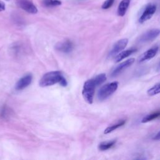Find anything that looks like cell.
I'll list each match as a JSON object with an SVG mask.
<instances>
[{
  "label": "cell",
  "mask_w": 160,
  "mask_h": 160,
  "mask_svg": "<svg viewBox=\"0 0 160 160\" xmlns=\"http://www.w3.org/2000/svg\"><path fill=\"white\" fill-rule=\"evenodd\" d=\"M106 80L105 73L99 74L92 79L86 81L83 86L82 95L84 99L88 104H92L95 95V90L97 86L103 84Z\"/></svg>",
  "instance_id": "6da1fadb"
},
{
  "label": "cell",
  "mask_w": 160,
  "mask_h": 160,
  "mask_svg": "<svg viewBox=\"0 0 160 160\" xmlns=\"http://www.w3.org/2000/svg\"><path fill=\"white\" fill-rule=\"evenodd\" d=\"M59 83L61 86L66 87L68 83L65 78L59 71L48 72L43 76L41 78L39 84L41 87H48Z\"/></svg>",
  "instance_id": "7a4b0ae2"
},
{
  "label": "cell",
  "mask_w": 160,
  "mask_h": 160,
  "mask_svg": "<svg viewBox=\"0 0 160 160\" xmlns=\"http://www.w3.org/2000/svg\"><path fill=\"white\" fill-rule=\"evenodd\" d=\"M118 83L111 82L103 86L98 92L97 97L99 101H103L111 96L118 89Z\"/></svg>",
  "instance_id": "3957f363"
},
{
  "label": "cell",
  "mask_w": 160,
  "mask_h": 160,
  "mask_svg": "<svg viewBox=\"0 0 160 160\" xmlns=\"http://www.w3.org/2000/svg\"><path fill=\"white\" fill-rule=\"evenodd\" d=\"M156 5L154 4H149L147 6L139 19V22L140 23H143L150 20L156 13Z\"/></svg>",
  "instance_id": "277c9868"
},
{
  "label": "cell",
  "mask_w": 160,
  "mask_h": 160,
  "mask_svg": "<svg viewBox=\"0 0 160 160\" xmlns=\"http://www.w3.org/2000/svg\"><path fill=\"white\" fill-rule=\"evenodd\" d=\"M18 6L30 14H36L38 13V9L36 6L30 0H17Z\"/></svg>",
  "instance_id": "5b68a950"
},
{
  "label": "cell",
  "mask_w": 160,
  "mask_h": 160,
  "mask_svg": "<svg viewBox=\"0 0 160 160\" xmlns=\"http://www.w3.org/2000/svg\"><path fill=\"white\" fill-rule=\"evenodd\" d=\"M159 29H152L141 35L139 38L138 41L141 43H144L153 41L159 35Z\"/></svg>",
  "instance_id": "8992f818"
},
{
  "label": "cell",
  "mask_w": 160,
  "mask_h": 160,
  "mask_svg": "<svg viewBox=\"0 0 160 160\" xmlns=\"http://www.w3.org/2000/svg\"><path fill=\"white\" fill-rule=\"evenodd\" d=\"M128 43V39L127 38L121 39L118 41L113 45L112 49L111 50L109 53V56L114 57L117 55L119 53L122 51L126 48Z\"/></svg>",
  "instance_id": "52a82bcc"
},
{
  "label": "cell",
  "mask_w": 160,
  "mask_h": 160,
  "mask_svg": "<svg viewBox=\"0 0 160 160\" xmlns=\"http://www.w3.org/2000/svg\"><path fill=\"white\" fill-rule=\"evenodd\" d=\"M135 61V60L134 59V58H130V59L120 63L119 65H118L113 70V71L111 73V76L116 77V76H118L126 69H127L130 66H132L134 63Z\"/></svg>",
  "instance_id": "ba28073f"
},
{
  "label": "cell",
  "mask_w": 160,
  "mask_h": 160,
  "mask_svg": "<svg viewBox=\"0 0 160 160\" xmlns=\"http://www.w3.org/2000/svg\"><path fill=\"white\" fill-rule=\"evenodd\" d=\"M33 80V76L32 74H28L20 78L15 84V90L17 91H21L26 88L28 86H30Z\"/></svg>",
  "instance_id": "9c48e42d"
},
{
  "label": "cell",
  "mask_w": 160,
  "mask_h": 160,
  "mask_svg": "<svg viewBox=\"0 0 160 160\" xmlns=\"http://www.w3.org/2000/svg\"><path fill=\"white\" fill-rule=\"evenodd\" d=\"M55 48L56 50L64 53H69L74 48L73 43L71 41L66 40L63 42H60L56 45Z\"/></svg>",
  "instance_id": "30bf717a"
},
{
  "label": "cell",
  "mask_w": 160,
  "mask_h": 160,
  "mask_svg": "<svg viewBox=\"0 0 160 160\" xmlns=\"http://www.w3.org/2000/svg\"><path fill=\"white\" fill-rule=\"evenodd\" d=\"M159 50V47L158 46L154 47L150 49H149L146 52H144L141 54V56L139 58V62H143L144 61L149 60L154 58L156 54L158 53Z\"/></svg>",
  "instance_id": "8fae6325"
},
{
  "label": "cell",
  "mask_w": 160,
  "mask_h": 160,
  "mask_svg": "<svg viewBox=\"0 0 160 160\" xmlns=\"http://www.w3.org/2000/svg\"><path fill=\"white\" fill-rule=\"evenodd\" d=\"M136 51V48H131V49H128L127 50L119 53L118 54V55H116L114 58L115 62H116V63L120 62L121 60H124L125 58L129 56L130 55H132Z\"/></svg>",
  "instance_id": "7c38bea8"
},
{
  "label": "cell",
  "mask_w": 160,
  "mask_h": 160,
  "mask_svg": "<svg viewBox=\"0 0 160 160\" xmlns=\"http://www.w3.org/2000/svg\"><path fill=\"white\" fill-rule=\"evenodd\" d=\"M131 0H122L119 4L118 8V15L119 17H123L128 9L130 5Z\"/></svg>",
  "instance_id": "4fadbf2b"
},
{
  "label": "cell",
  "mask_w": 160,
  "mask_h": 160,
  "mask_svg": "<svg viewBox=\"0 0 160 160\" xmlns=\"http://www.w3.org/2000/svg\"><path fill=\"white\" fill-rule=\"evenodd\" d=\"M116 143V140H111L110 141H105L102 142L99 144L98 145V149L100 151H106L113 147H114Z\"/></svg>",
  "instance_id": "5bb4252c"
},
{
  "label": "cell",
  "mask_w": 160,
  "mask_h": 160,
  "mask_svg": "<svg viewBox=\"0 0 160 160\" xmlns=\"http://www.w3.org/2000/svg\"><path fill=\"white\" fill-rule=\"evenodd\" d=\"M42 3L44 6L49 8L58 6L62 4L60 0H43Z\"/></svg>",
  "instance_id": "9a60e30c"
},
{
  "label": "cell",
  "mask_w": 160,
  "mask_h": 160,
  "mask_svg": "<svg viewBox=\"0 0 160 160\" xmlns=\"http://www.w3.org/2000/svg\"><path fill=\"white\" fill-rule=\"evenodd\" d=\"M125 123H126L125 120H122V121L118 122V123L114 124V125H112L111 126L108 127L107 128L105 129V132H104V133L105 134H108V133H110L113 132V131H114L115 129H118V128H120V127L122 126L123 125H124L125 124Z\"/></svg>",
  "instance_id": "2e32d148"
},
{
  "label": "cell",
  "mask_w": 160,
  "mask_h": 160,
  "mask_svg": "<svg viewBox=\"0 0 160 160\" xmlns=\"http://www.w3.org/2000/svg\"><path fill=\"white\" fill-rule=\"evenodd\" d=\"M160 115V113L159 111L154 112L153 113L148 114L147 116H145L144 117L142 120H141V123H148L149 121H151L156 118H157L158 117H159V116Z\"/></svg>",
  "instance_id": "e0dca14e"
},
{
  "label": "cell",
  "mask_w": 160,
  "mask_h": 160,
  "mask_svg": "<svg viewBox=\"0 0 160 160\" xmlns=\"http://www.w3.org/2000/svg\"><path fill=\"white\" fill-rule=\"evenodd\" d=\"M148 95L150 96H154L160 93V83H158L154 84L151 88L148 90Z\"/></svg>",
  "instance_id": "ac0fdd59"
},
{
  "label": "cell",
  "mask_w": 160,
  "mask_h": 160,
  "mask_svg": "<svg viewBox=\"0 0 160 160\" xmlns=\"http://www.w3.org/2000/svg\"><path fill=\"white\" fill-rule=\"evenodd\" d=\"M114 1L115 0H106V1L103 3L102 6H101V8H102V9H108L110 8L113 6Z\"/></svg>",
  "instance_id": "d6986e66"
},
{
  "label": "cell",
  "mask_w": 160,
  "mask_h": 160,
  "mask_svg": "<svg viewBox=\"0 0 160 160\" xmlns=\"http://www.w3.org/2000/svg\"><path fill=\"white\" fill-rule=\"evenodd\" d=\"M5 8H6V6H5V3L2 2V1H0V12L5 11Z\"/></svg>",
  "instance_id": "ffe728a7"
},
{
  "label": "cell",
  "mask_w": 160,
  "mask_h": 160,
  "mask_svg": "<svg viewBox=\"0 0 160 160\" xmlns=\"http://www.w3.org/2000/svg\"><path fill=\"white\" fill-rule=\"evenodd\" d=\"M159 138H160V133H159V132H158V133L153 137V140H159Z\"/></svg>",
  "instance_id": "44dd1931"
},
{
  "label": "cell",
  "mask_w": 160,
  "mask_h": 160,
  "mask_svg": "<svg viewBox=\"0 0 160 160\" xmlns=\"http://www.w3.org/2000/svg\"><path fill=\"white\" fill-rule=\"evenodd\" d=\"M7 1H8V0H7Z\"/></svg>",
  "instance_id": "7402d4cb"
}]
</instances>
